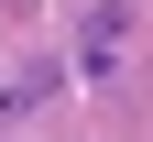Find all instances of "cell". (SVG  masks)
<instances>
[{
    "mask_svg": "<svg viewBox=\"0 0 153 142\" xmlns=\"http://www.w3.org/2000/svg\"><path fill=\"white\" fill-rule=\"evenodd\" d=\"M131 33H142L131 0H76V77H120L131 66Z\"/></svg>",
    "mask_w": 153,
    "mask_h": 142,
    "instance_id": "1",
    "label": "cell"
},
{
    "mask_svg": "<svg viewBox=\"0 0 153 142\" xmlns=\"http://www.w3.org/2000/svg\"><path fill=\"white\" fill-rule=\"evenodd\" d=\"M66 55H33V66H11L0 77V131H11V120H33V109H55V98H66Z\"/></svg>",
    "mask_w": 153,
    "mask_h": 142,
    "instance_id": "2",
    "label": "cell"
}]
</instances>
